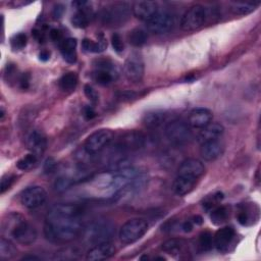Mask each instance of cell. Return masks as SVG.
I'll list each match as a JSON object with an SVG mask.
<instances>
[{"label": "cell", "instance_id": "681fc988", "mask_svg": "<svg viewBox=\"0 0 261 261\" xmlns=\"http://www.w3.org/2000/svg\"><path fill=\"white\" fill-rule=\"evenodd\" d=\"M194 223H195L196 225H201V224L203 223V221H202V217H201V216H199V215L195 216V217H194Z\"/></svg>", "mask_w": 261, "mask_h": 261}, {"label": "cell", "instance_id": "7bdbcfd3", "mask_svg": "<svg viewBox=\"0 0 261 261\" xmlns=\"http://www.w3.org/2000/svg\"><path fill=\"white\" fill-rule=\"evenodd\" d=\"M84 116L87 120H92L96 117V113L94 112V110L91 106H87L84 110Z\"/></svg>", "mask_w": 261, "mask_h": 261}, {"label": "cell", "instance_id": "603a6c76", "mask_svg": "<svg viewBox=\"0 0 261 261\" xmlns=\"http://www.w3.org/2000/svg\"><path fill=\"white\" fill-rule=\"evenodd\" d=\"M77 40L75 38H68L61 42L60 52L63 59L68 63H75L77 61Z\"/></svg>", "mask_w": 261, "mask_h": 261}, {"label": "cell", "instance_id": "ee69618b", "mask_svg": "<svg viewBox=\"0 0 261 261\" xmlns=\"http://www.w3.org/2000/svg\"><path fill=\"white\" fill-rule=\"evenodd\" d=\"M63 11H64L63 6L60 5V4H57V5L54 7L53 12H52L53 18H54V19H58V18H60V17L62 16V14H63Z\"/></svg>", "mask_w": 261, "mask_h": 261}, {"label": "cell", "instance_id": "4fadbf2b", "mask_svg": "<svg viewBox=\"0 0 261 261\" xmlns=\"http://www.w3.org/2000/svg\"><path fill=\"white\" fill-rule=\"evenodd\" d=\"M175 25V16L169 11H159L147 21V28L154 34H165L169 32Z\"/></svg>", "mask_w": 261, "mask_h": 261}, {"label": "cell", "instance_id": "f6af8a7d", "mask_svg": "<svg viewBox=\"0 0 261 261\" xmlns=\"http://www.w3.org/2000/svg\"><path fill=\"white\" fill-rule=\"evenodd\" d=\"M50 38H51V40L52 41H55V42H57V41H60L61 39H62V34H61V32L59 31V30H57V29H52L51 31H50Z\"/></svg>", "mask_w": 261, "mask_h": 261}, {"label": "cell", "instance_id": "83f0119b", "mask_svg": "<svg viewBox=\"0 0 261 261\" xmlns=\"http://www.w3.org/2000/svg\"><path fill=\"white\" fill-rule=\"evenodd\" d=\"M258 4L257 2H233L231 4V10L238 15H247L253 12Z\"/></svg>", "mask_w": 261, "mask_h": 261}, {"label": "cell", "instance_id": "74e56055", "mask_svg": "<svg viewBox=\"0 0 261 261\" xmlns=\"http://www.w3.org/2000/svg\"><path fill=\"white\" fill-rule=\"evenodd\" d=\"M15 180H16L15 176H13V175H5L1 179V185H0V193L4 194L7 190H9L10 187L15 182Z\"/></svg>", "mask_w": 261, "mask_h": 261}, {"label": "cell", "instance_id": "ffe728a7", "mask_svg": "<svg viewBox=\"0 0 261 261\" xmlns=\"http://www.w3.org/2000/svg\"><path fill=\"white\" fill-rule=\"evenodd\" d=\"M235 234V230L232 227H224L220 229L215 233L213 245H215L216 249L221 252L226 251L233 242Z\"/></svg>", "mask_w": 261, "mask_h": 261}, {"label": "cell", "instance_id": "e0dca14e", "mask_svg": "<svg viewBox=\"0 0 261 261\" xmlns=\"http://www.w3.org/2000/svg\"><path fill=\"white\" fill-rule=\"evenodd\" d=\"M132 10L137 18L147 23L158 12V5L155 1H136Z\"/></svg>", "mask_w": 261, "mask_h": 261}, {"label": "cell", "instance_id": "3957f363", "mask_svg": "<svg viewBox=\"0 0 261 261\" xmlns=\"http://www.w3.org/2000/svg\"><path fill=\"white\" fill-rule=\"evenodd\" d=\"M115 235V226L106 220L93 222L85 230V241L92 245L111 241Z\"/></svg>", "mask_w": 261, "mask_h": 261}, {"label": "cell", "instance_id": "484cf974", "mask_svg": "<svg viewBox=\"0 0 261 261\" xmlns=\"http://www.w3.org/2000/svg\"><path fill=\"white\" fill-rule=\"evenodd\" d=\"M229 215H230V212L227 206H217L211 210L210 220L213 225L221 226L228 221Z\"/></svg>", "mask_w": 261, "mask_h": 261}, {"label": "cell", "instance_id": "8992f818", "mask_svg": "<svg viewBox=\"0 0 261 261\" xmlns=\"http://www.w3.org/2000/svg\"><path fill=\"white\" fill-rule=\"evenodd\" d=\"M130 9L132 8L126 2L104 7L100 13L101 21L108 27L122 26L129 19Z\"/></svg>", "mask_w": 261, "mask_h": 261}, {"label": "cell", "instance_id": "44dd1931", "mask_svg": "<svg viewBox=\"0 0 261 261\" xmlns=\"http://www.w3.org/2000/svg\"><path fill=\"white\" fill-rule=\"evenodd\" d=\"M225 133V128L223 125L217 123H210L205 128L201 129L198 135L199 143L203 144L208 141L219 140Z\"/></svg>", "mask_w": 261, "mask_h": 261}, {"label": "cell", "instance_id": "d590c367", "mask_svg": "<svg viewBox=\"0 0 261 261\" xmlns=\"http://www.w3.org/2000/svg\"><path fill=\"white\" fill-rule=\"evenodd\" d=\"M11 47L15 50H20L27 45V36L24 33H18L10 39Z\"/></svg>", "mask_w": 261, "mask_h": 261}, {"label": "cell", "instance_id": "836d02e7", "mask_svg": "<svg viewBox=\"0 0 261 261\" xmlns=\"http://www.w3.org/2000/svg\"><path fill=\"white\" fill-rule=\"evenodd\" d=\"M199 245L203 251H209L213 246V238L210 232L204 231L199 236Z\"/></svg>", "mask_w": 261, "mask_h": 261}, {"label": "cell", "instance_id": "30bf717a", "mask_svg": "<svg viewBox=\"0 0 261 261\" xmlns=\"http://www.w3.org/2000/svg\"><path fill=\"white\" fill-rule=\"evenodd\" d=\"M118 71L115 63L110 59H99L96 61L93 79L99 85H110L118 78Z\"/></svg>", "mask_w": 261, "mask_h": 261}, {"label": "cell", "instance_id": "7402d4cb", "mask_svg": "<svg viewBox=\"0 0 261 261\" xmlns=\"http://www.w3.org/2000/svg\"><path fill=\"white\" fill-rule=\"evenodd\" d=\"M197 181L196 179L184 177V176H178L176 181L173 182L172 190L178 196H185L190 194L194 188L197 185Z\"/></svg>", "mask_w": 261, "mask_h": 261}, {"label": "cell", "instance_id": "cb8c5ba5", "mask_svg": "<svg viewBox=\"0 0 261 261\" xmlns=\"http://www.w3.org/2000/svg\"><path fill=\"white\" fill-rule=\"evenodd\" d=\"M167 120V115L161 111H153L145 115L143 122L147 128L155 129L162 126Z\"/></svg>", "mask_w": 261, "mask_h": 261}, {"label": "cell", "instance_id": "d6a6232c", "mask_svg": "<svg viewBox=\"0 0 261 261\" xmlns=\"http://www.w3.org/2000/svg\"><path fill=\"white\" fill-rule=\"evenodd\" d=\"M37 161H38L37 155H35L33 153H30V154H27L26 156H24L23 158H20L16 162V167L19 170L27 171V170L32 169L37 164Z\"/></svg>", "mask_w": 261, "mask_h": 261}, {"label": "cell", "instance_id": "f546056e", "mask_svg": "<svg viewBox=\"0 0 261 261\" xmlns=\"http://www.w3.org/2000/svg\"><path fill=\"white\" fill-rule=\"evenodd\" d=\"M15 253L16 250L9 239H5L4 236L1 237V239H0V258L2 260H9L14 257Z\"/></svg>", "mask_w": 261, "mask_h": 261}, {"label": "cell", "instance_id": "9c48e42d", "mask_svg": "<svg viewBox=\"0 0 261 261\" xmlns=\"http://www.w3.org/2000/svg\"><path fill=\"white\" fill-rule=\"evenodd\" d=\"M145 135L140 130H128L122 134L115 144V150L119 152L137 151L145 145Z\"/></svg>", "mask_w": 261, "mask_h": 261}, {"label": "cell", "instance_id": "52a82bcc", "mask_svg": "<svg viewBox=\"0 0 261 261\" xmlns=\"http://www.w3.org/2000/svg\"><path fill=\"white\" fill-rule=\"evenodd\" d=\"M115 134L110 129H100L95 130L84 143V150L90 155L99 153L114 140Z\"/></svg>", "mask_w": 261, "mask_h": 261}, {"label": "cell", "instance_id": "b9f144b4", "mask_svg": "<svg viewBox=\"0 0 261 261\" xmlns=\"http://www.w3.org/2000/svg\"><path fill=\"white\" fill-rule=\"evenodd\" d=\"M56 166V161L53 159V158H48L46 161H45V164H44V171L49 173V172H52L54 170Z\"/></svg>", "mask_w": 261, "mask_h": 261}, {"label": "cell", "instance_id": "5bb4252c", "mask_svg": "<svg viewBox=\"0 0 261 261\" xmlns=\"http://www.w3.org/2000/svg\"><path fill=\"white\" fill-rule=\"evenodd\" d=\"M205 172L204 164L196 158H189L184 160L179 167V176L189 177L198 180Z\"/></svg>", "mask_w": 261, "mask_h": 261}, {"label": "cell", "instance_id": "f35d334b", "mask_svg": "<svg viewBox=\"0 0 261 261\" xmlns=\"http://www.w3.org/2000/svg\"><path fill=\"white\" fill-rule=\"evenodd\" d=\"M84 92L86 97L89 99V101L93 104H96L99 101V95L96 92V90L90 85H85L84 87Z\"/></svg>", "mask_w": 261, "mask_h": 261}, {"label": "cell", "instance_id": "8d00e7d4", "mask_svg": "<svg viewBox=\"0 0 261 261\" xmlns=\"http://www.w3.org/2000/svg\"><path fill=\"white\" fill-rule=\"evenodd\" d=\"M72 186H73L72 179L68 177H59L58 179H56L54 183V190L58 193H62L70 189Z\"/></svg>", "mask_w": 261, "mask_h": 261}, {"label": "cell", "instance_id": "2e32d148", "mask_svg": "<svg viewBox=\"0 0 261 261\" xmlns=\"http://www.w3.org/2000/svg\"><path fill=\"white\" fill-rule=\"evenodd\" d=\"M116 254V246L111 242H103L94 245L87 253L86 259L90 261H100L106 260L113 257Z\"/></svg>", "mask_w": 261, "mask_h": 261}, {"label": "cell", "instance_id": "5b68a950", "mask_svg": "<svg viewBox=\"0 0 261 261\" xmlns=\"http://www.w3.org/2000/svg\"><path fill=\"white\" fill-rule=\"evenodd\" d=\"M149 225L143 219H133L128 221L120 230V240L125 245L136 243L147 233Z\"/></svg>", "mask_w": 261, "mask_h": 261}, {"label": "cell", "instance_id": "ac0fdd59", "mask_svg": "<svg viewBox=\"0 0 261 261\" xmlns=\"http://www.w3.org/2000/svg\"><path fill=\"white\" fill-rule=\"evenodd\" d=\"M213 115L208 108L198 107L193 110L189 115V126L195 129H203L212 121Z\"/></svg>", "mask_w": 261, "mask_h": 261}, {"label": "cell", "instance_id": "e575fe53", "mask_svg": "<svg viewBox=\"0 0 261 261\" xmlns=\"http://www.w3.org/2000/svg\"><path fill=\"white\" fill-rule=\"evenodd\" d=\"M223 199H224V194L221 192H217L213 195L208 196V197L203 202V207L205 210L213 209L216 206V204L221 202Z\"/></svg>", "mask_w": 261, "mask_h": 261}, {"label": "cell", "instance_id": "7dc6e473", "mask_svg": "<svg viewBox=\"0 0 261 261\" xmlns=\"http://www.w3.org/2000/svg\"><path fill=\"white\" fill-rule=\"evenodd\" d=\"M182 229H183V231L185 233H190L192 231V229H193V225H192L191 222H185L183 224V226H182Z\"/></svg>", "mask_w": 261, "mask_h": 261}, {"label": "cell", "instance_id": "8fae6325", "mask_svg": "<svg viewBox=\"0 0 261 261\" xmlns=\"http://www.w3.org/2000/svg\"><path fill=\"white\" fill-rule=\"evenodd\" d=\"M165 135L168 141L175 145H182L191 139L189 124L182 121H172L165 127Z\"/></svg>", "mask_w": 261, "mask_h": 261}, {"label": "cell", "instance_id": "9a60e30c", "mask_svg": "<svg viewBox=\"0 0 261 261\" xmlns=\"http://www.w3.org/2000/svg\"><path fill=\"white\" fill-rule=\"evenodd\" d=\"M26 144L31 153L39 156L44 153L47 148V138L42 130H33L27 137Z\"/></svg>", "mask_w": 261, "mask_h": 261}, {"label": "cell", "instance_id": "f1b7e54d", "mask_svg": "<svg viewBox=\"0 0 261 261\" xmlns=\"http://www.w3.org/2000/svg\"><path fill=\"white\" fill-rule=\"evenodd\" d=\"M128 39L130 44H132L135 47H141L147 42L148 35L144 30L137 28L130 32Z\"/></svg>", "mask_w": 261, "mask_h": 261}, {"label": "cell", "instance_id": "d6986e66", "mask_svg": "<svg viewBox=\"0 0 261 261\" xmlns=\"http://www.w3.org/2000/svg\"><path fill=\"white\" fill-rule=\"evenodd\" d=\"M224 152V145L220 142V140L208 141L201 144L200 155L205 161H214Z\"/></svg>", "mask_w": 261, "mask_h": 261}, {"label": "cell", "instance_id": "7c38bea8", "mask_svg": "<svg viewBox=\"0 0 261 261\" xmlns=\"http://www.w3.org/2000/svg\"><path fill=\"white\" fill-rule=\"evenodd\" d=\"M47 192L40 186L29 187L20 194V203L28 209H36L45 203Z\"/></svg>", "mask_w": 261, "mask_h": 261}, {"label": "cell", "instance_id": "4316f807", "mask_svg": "<svg viewBox=\"0 0 261 261\" xmlns=\"http://www.w3.org/2000/svg\"><path fill=\"white\" fill-rule=\"evenodd\" d=\"M59 87L60 89L63 91H73L76 89L77 84H78V76L76 75V73H67L64 74L60 79H59Z\"/></svg>", "mask_w": 261, "mask_h": 261}, {"label": "cell", "instance_id": "60d3db41", "mask_svg": "<svg viewBox=\"0 0 261 261\" xmlns=\"http://www.w3.org/2000/svg\"><path fill=\"white\" fill-rule=\"evenodd\" d=\"M18 84L21 89H28L30 86V76L28 74H23L18 77Z\"/></svg>", "mask_w": 261, "mask_h": 261}, {"label": "cell", "instance_id": "ab89813d", "mask_svg": "<svg viewBox=\"0 0 261 261\" xmlns=\"http://www.w3.org/2000/svg\"><path fill=\"white\" fill-rule=\"evenodd\" d=\"M112 45H113V47H114L116 52L121 53V52L124 51V49H125L124 41H123V39H122L120 34L116 33V34H114L112 36Z\"/></svg>", "mask_w": 261, "mask_h": 261}, {"label": "cell", "instance_id": "4dcf8cb0", "mask_svg": "<svg viewBox=\"0 0 261 261\" xmlns=\"http://www.w3.org/2000/svg\"><path fill=\"white\" fill-rule=\"evenodd\" d=\"M72 24L78 29H85L89 26V15L84 7L80 8L72 17Z\"/></svg>", "mask_w": 261, "mask_h": 261}, {"label": "cell", "instance_id": "bcb514c9", "mask_svg": "<svg viewBox=\"0 0 261 261\" xmlns=\"http://www.w3.org/2000/svg\"><path fill=\"white\" fill-rule=\"evenodd\" d=\"M32 34H33V36L35 37V39L38 40V42H41V41L44 40V35H43V33H42L41 31L37 30V29H34V30L32 31Z\"/></svg>", "mask_w": 261, "mask_h": 261}, {"label": "cell", "instance_id": "f907efd6", "mask_svg": "<svg viewBox=\"0 0 261 261\" xmlns=\"http://www.w3.org/2000/svg\"><path fill=\"white\" fill-rule=\"evenodd\" d=\"M39 259H40V258L37 257V256H32V255H30V256H25L21 260H39Z\"/></svg>", "mask_w": 261, "mask_h": 261}, {"label": "cell", "instance_id": "d4e9b609", "mask_svg": "<svg viewBox=\"0 0 261 261\" xmlns=\"http://www.w3.org/2000/svg\"><path fill=\"white\" fill-rule=\"evenodd\" d=\"M82 47L88 52H93V53H99L102 52L106 49L107 47V41L106 38L100 34L98 36V40L96 42L90 40V39H87L85 38L82 41Z\"/></svg>", "mask_w": 261, "mask_h": 261}, {"label": "cell", "instance_id": "277c9868", "mask_svg": "<svg viewBox=\"0 0 261 261\" xmlns=\"http://www.w3.org/2000/svg\"><path fill=\"white\" fill-rule=\"evenodd\" d=\"M210 17V12L202 5L190 7L182 16L181 28L186 32H192L202 28Z\"/></svg>", "mask_w": 261, "mask_h": 261}, {"label": "cell", "instance_id": "1f68e13d", "mask_svg": "<svg viewBox=\"0 0 261 261\" xmlns=\"http://www.w3.org/2000/svg\"><path fill=\"white\" fill-rule=\"evenodd\" d=\"M185 241L181 240V239H170L162 244V250L164 252H167L169 254L171 253H179L182 251V249L185 246Z\"/></svg>", "mask_w": 261, "mask_h": 261}, {"label": "cell", "instance_id": "6da1fadb", "mask_svg": "<svg viewBox=\"0 0 261 261\" xmlns=\"http://www.w3.org/2000/svg\"><path fill=\"white\" fill-rule=\"evenodd\" d=\"M82 229V209L76 204H56L46 215L44 234L51 242H71Z\"/></svg>", "mask_w": 261, "mask_h": 261}, {"label": "cell", "instance_id": "ba28073f", "mask_svg": "<svg viewBox=\"0 0 261 261\" xmlns=\"http://www.w3.org/2000/svg\"><path fill=\"white\" fill-rule=\"evenodd\" d=\"M145 73V64L142 54L138 51L130 53L124 65V74L128 81L132 83H140Z\"/></svg>", "mask_w": 261, "mask_h": 261}, {"label": "cell", "instance_id": "7a4b0ae2", "mask_svg": "<svg viewBox=\"0 0 261 261\" xmlns=\"http://www.w3.org/2000/svg\"><path fill=\"white\" fill-rule=\"evenodd\" d=\"M1 231L4 237L20 245H32L37 240L36 229L25 219L16 212L9 213L2 221Z\"/></svg>", "mask_w": 261, "mask_h": 261}, {"label": "cell", "instance_id": "c3c4849f", "mask_svg": "<svg viewBox=\"0 0 261 261\" xmlns=\"http://www.w3.org/2000/svg\"><path fill=\"white\" fill-rule=\"evenodd\" d=\"M39 57L42 61H47L49 58H50V53L48 51H42L40 54H39Z\"/></svg>", "mask_w": 261, "mask_h": 261}]
</instances>
